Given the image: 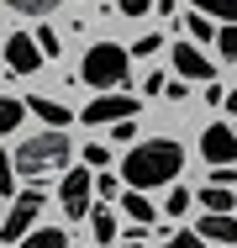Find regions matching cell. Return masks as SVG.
Wrapping results in <instances>:
<instances>
[{"mask_svg": "<svg viewBox=\"0 0 237 248\" xmlns=\"http://www.w3.org/2000/svg\"><path fill=\"white\" fill-rule=\"evenodd\" d=\"M216 48L222 58H237V27H216Z\"/></svg>", "mask_w": 237, "mask_h": 248, "instance_id": "cell-22", "label": "cell"}, {"mask_svg": "<svg viewBox=\"0 0 237 248\" xmlns=\"http://www.w3.org/2000/svg\"><path fill=\"white\" fill-rule=\"evenodd\" d=\"M200 153H206V164H237V132L222 127V122H211L200 132Z\"/></svg>", "mask_w": 237, "mask_h": 248, "instance_id": "cell-8", "label": "cell"}, {"mask_svg": "<svg viewBox=\"0 0 237 248\" xmlns=\"http://www.w3.org/2000/svg\"><path fill=\"white\" fill-rule=\"evenodd\" d=\"M200 201H206V211H232V206H237L232 185H206V190H200Z\"/></svg>", "mask_w": 237, "mask_h": 248, "instance_id": "cell-13", "label": "cell"}, {"mask_svg": "<svg viewBox=\"0 0 237 248\" xmlns=\"http://www.w3.org/2000/svg\"><path fill=\"white\" fill-rule=\"evenodd\" d=\"M27 111H37V116H43L47 127H69V116H74L69 106H58L53 95H32V100H27Z\"/></svg>", "mask_w": 237, "mask_h": 248, "instance_id": "cell-11", "label": "cell"}, {"mask_svg": "<svg viewBox=\"0 0 237 248\" xmlns=\"http://www.w3.org/2000/svg\"><path fill=\"white\" fill-rule=\"evenodd\" d=\"M137 111V95H121V90H95V100L79 111L90 127H111V122H121V116H132Z\"/></svg>", "mask_w": 237, "mask_h": 248, "instance_id": "cell-5", "label": "cell"}, {"mask_svg": "<svg viewBox=\"0 0 237 248\" xmlns=\"http://www.w3.org/2000/svg\"><path fill=\"white\" fill-rule=\"evenodd\" d=\"M200 238H206V243H232L237 238L232 211H206V217H200Z\"/></svg>", "mask_w": 237, "mask_h": 248, "instance_id": "cell-10", "label": "cell"}, {"mask_svg": "<svg viewBox=\"0 0 237 248\" xmlns=\"http://www.w3.org/2000/svg\"><path fill=\"white\" fill-rule=\"evenodd\" d=\"M111 132H116V143H132V138H137V127H132V116H121V122H111Z\"/></svg>", "mask_w": 237, "mask_h": 248, "instance_id": "cell-26", "label": "cell"}, {"mask_svg": "<svg viewBox=\"0 0 237 248\" xmlns=\"http://www.w3.org/2000/svg\"><path fill=\"white\" fill-rule=\"evenodd\" d=\"M11 180H16V164H11V153L0 148V196H16V190H11Z\"/></svg>", "mask_w": 237, "mask_h": 248, "instance_id": "cell-23", "label": "cell"}, {"mask_svg": "<svg viewBox=\"0 0 237 248\" xmlns=\"http://www.w3.org/2000/svg\"><path fill=\"white\" fill-rule=\"evenodd\" d=\"M32 37H37V48H43V58H58V48H63V43H58V32H53V27H37Z\"/></svg>", "mask_w": 237, "mask_h": 248, "instance_id": "cell-20", "label": "cell"}, {"mask_svg": "<svg viewBox=\"0 0 237 248\" xmlns=\"http://www.w3.org/2000/svg\"><path fill=\"white\" fill-rule=\"evenodd\" d=\"M69 138H63V127H47V132H37V138H27L21 143V153L11 158L16 164V174H27V180H43L47 169H63L69 164Z\"/></svg>", "mask_w": 237, "mask_h": 248, "instance_id": "cell-2", "label": "cell"}, {"mask_svg": "<svg viewBox=\"0 0 237 248\" xmlns=\"http://www.w3.org/2000/svg\"><path fill=\"white\" fill-rule=\"evenodd\" d=\"M132 63V53L121 48V43H95L90 53H85V63H79V79L90 85V90H121L127 85V69Z\"/></svg>", "mask_w": 237, "mask_h": 248, "instance_id": "cell-3", "label": "cell"}, {"mask_svg": "<svg viewBox=\"0 0 237 248\" xmlns=\"http://www.w3.org/2000/svg\"><path fill=\"white\" fill-rule=\"evenodd\" d=\"M95 243H111V238H116V217H111V211H95Z\"/></svg>", "mask_w": 237, "mask_h": 248, "instance_id": "cell-19", "label": "cell"}, {"mask_svg": "<svg viewBox=\"0 0 237 248\" xmlns=\"http://www.w3.org/2000/svg\"><path fill=\"white\" fill-rule=\"evenodd\" d=\"M43 190H37V185H32V190H16V206H11V217H5V222H0V238H5V243H16V238H27V227H32V222H37V211H43Z\"/></svg>", "mask_w": 237, "mask_h": 248, "instance_id": "cell-6", "label": "cell"}, {"mask_svg": "<svg viewBox=\"0 0 237 248\" xmlns=\"http://www.w3.org/2000/svg\"><path fill=\"white\" fill-rule=\"evenodd\" d=\"M116 185H121L116 174H105V169H95V196H116Z\"/></svg>", "mask_w": 237, "mask_h": 248, "instance_id": "cell-25", "label": "cell"}, {"mask_svg": "<svg viewBox=\"0 0 237 248\" xmlns=\"http://www.w3.org/2000/svg\"><path fill=\"white\" fill-rule=\"evenodd\" d=\"M11 11H21V16H47V11H58V0H5Z\"/></svg>", "mask_w": 237, "mask_h": 248, "instance_id": "cell-18", "label": "cell"}, {"mask_svg": "<svg viewBox=\"0 0 237 248\" xmlns=\"http://www.w3.org/2000/svg\"><path fill=\"white\" fill-rule=\"evenodd\" d=\"M185 169V148L169 143V138H148L121 158V180L132 190H153V185H169L174 174Z\"/></svg>", "mask_w": 237, "mask_h": 248, "instance_id": "cell-1", "label": "cell"}, {"mask_svg": "<svg viewBox=\"0 0 237 248\" xmlns=\"http://www.w3.org/2000/svg\"><path fill=\"white\" fill-rule=\"evenodd\" d=\"M121 248H142V243H121Z\"/></svg>", "mask_w": 237, "mask_h": 248, "instance_id": "cell-30", "label": "cell"}, {"mask_svg": "<svg viewBox=\"0 0 237 248\" xmlns=\"http://www.w3.org/2000/svg\"><path fill=\"white\" fill-rule=\"evenodd\" d=\"M85 164H90V169H105V164H111V148L90 143V148H85Z\"/></svg>", "mask_w": 237, "mask_h": 248, "instance_id": "cell-24", "label": "cell"}, {"mask_svg": "<svg viewBox=\"0 0 237 248\" xmlns=\"http://www.w3.org/2000/svg\"><path fill=\"white\" fill-rule=\"evenodd\" d=\"M158 248H211V243H206L200 232H174V238H163Z\"/></svg>", "mask_w": 237, "mask_h": 248, "instance_id": "cell-21", "label": "cell"}, {"mask_svg": "<svg viewBox=\"0 0 237 248\" xmlns=\"http://www.w3.org/2000/svg\"><path fill=\"white\" fill-rule=\"evenodd\" d=\"M227 111H237V90H232V95H227Z\"/></svg>", "mask_w": 237, "mask_h": 248, "instance_id": "cell-29", "label": "cell"}, {"mask_svg": "<svg viewBox=\"0 0 237 248\" xmlns=\"http://www.w3.org/2000/svg\"><path fill=\"white\" fill-rule=\"evenodd\" d=\"M121 206H127V217H132V222H137V227H148V222H153V217H158V211H153V206H148V196H137V190H132V196H121Z\"/></svg>", "mask_w": 237, "mask_h": 248, "instance_id": "cell-15", "label": "cell"}, {"mask_svg": "<svg viewBox=\"0 0 237 248\" xmlns=\"http://www.w3.org/2000/svg\"><path fill=\"white\" fill-rule=\"evenodd\" d=\"M185 27H190V43H216V21H211L206 11H195Z\"/></svg>", "mask_w": 237, "mask_h": 248, "instance_id": "cell-16", "label": "cell"}, {"mask_svg": "<svg viewBox=\"0 0 237 248\" xmlns=\"http://www.w3.org/2000/svg\"><path fill=\"white\" fill-rule=\"evenodd\" d=\"M21 248H69V232L63 227H27Z\"/></svg>", "mask_w": 237, "mask_h": 248, "instance_id": "cell-12", "label": "cell"}, {"mask_svg": "<svg viewBox=\"0 0 237 248\" xmlns=\"http://www.w3.org/2000/svg\"><path fill=\"white\" fill-rule=\"evenodd\" d=\"M90 196H95V169H69L63 174V190H58V206L69 222H85L90 217Z\"/></svg>", "mask_w": 237, "mask_h": 248, "instance_id": "cell-4", "label": "cell"}, {"mask_svg": "<svg viewBox=\"0 0 237 248\" xmlns=\"http://www.w3.org/2000/svg\"><path fill=\"white\" fill-rule=\"evenodd\" d=\"M0 53H5L11 74H37V69H43V48H37V37H27V32H11V43H0Z\"/></svg>", "mask_w": 237, "mask_h": 248, "instance_id": "cell-7", "label": "cell"}, {"mask_svg": "<svg viewBox=\"0 0 237 248\" xmlns=\"http://www.w3.org/2000/svg\"><path fill=\"white\" fill-rule=\"evenodd\" d=\"M21 116H27V100L0 95V132H16V127H21Z\"/></svg>", "mask_w": 237, "mask_h": 248, "instance_id": "cell-14", "label": "cell"}, {"mask_svg": "<svg viewBox=\"0 0 237 248\" xmlns=\"http://www.w3.org/2000/svg\"><path fill=\"white\" fill-rule=\"evenodd\" d=\"M195 11H206V16H222V21H237V0H190Z\"/></svg>", "mask_w": 237, "mask_h": 248, "instance_id": "cell-17", "label": "cell"}, {"mask_svg": "<svg viewBox=\"0 0 237 248\" xmlns=\"http://www.w3.org/2000/svg\"><path fill=\"white\" fill-rule=\"evenodd\" d=\"M185 206H190V196H185V190H174V196L163 201V211H169V217H185Z\"/></svg>", "mask_w": 237, "mask_h": 248, "instance_id": "cell-28", "label": "cell"}, {"mask_svg": "<svg viewBox=\"0 0 237 248\" xmlns=\"http://www.w3.org/2000/svg\"><path fill=\"white\" fill-rule=\"evenodd\" d=\"M116 11L121 16H142V11H153V0H116Z\"/></svg>", "mask_w": 237, "mask_h": 248, "instance_id": "cell-27", "label": "cell"}, {"mask_svg": "<svg viewBox=\"0 0 237 248\" xmlns=\"http://www.w3.org/2000/svg\"><path fill=\"white\" fill-rule=\"evenodd\" d=\"M174 69H179V79H211L216 74L211 58L200 53V43H174Z\"/></svg>", "mask_w": 237, "mask_h": 248, "instance_id": "cell-9", "label": "cell"}]
</instances>
